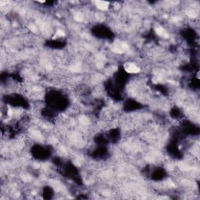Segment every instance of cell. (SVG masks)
<instances>
[{"mask_svg":"<svg viewBox=\"0 0 200 200\" xmlns=\"http://www.w3.org/2000/svg\"><path fill=\"white\" fill-rule=\"evenodd\" d=\"M95 6L98 9H99L100 10H106V9H107L109 7V3H106V2H103V1L95 2Z\"/></svg>","mask_w":200,"mask_h":200,"instance_id":"1","label":"cell"}]
</instances>
